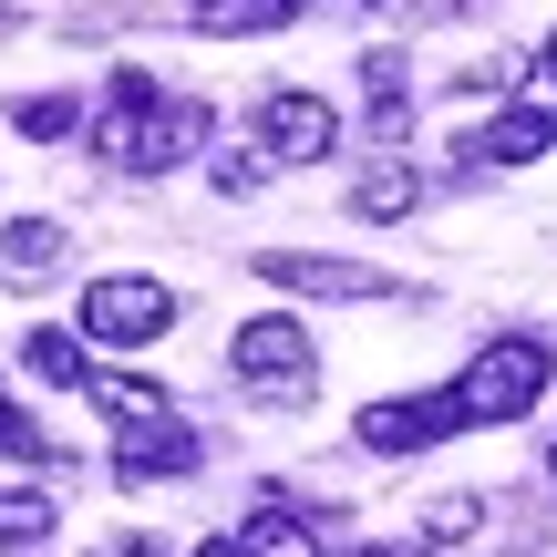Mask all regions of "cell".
<instances>
[{"instance_id": "8fae6325", "label": "cell", "mask_w": 557, "mask_h": 557, "mask_svg": "<svg viewBox=\"0 0 557 557\" xmlns=\"http://www.w3.org/2000/svg\"><path fill=\"white\" fill-rule=\"evenodd\" d=\"M361 94H372V145L413 135V62L403 52H361Z\"/></svg>"}, {"instance_id": "5b68a950", "label": "cell", "mask_w": 557, "mask_h": 557, "mask_svg": "<svg viewBox=\"0 0 557 557\" xmlns=\"http://www.w3.org/2000/svg\"><path fill=\"white\" fill-rule=\"evenodd\" d=\"M259 278H269V289H299V299H382V310L423 299L413 278H393L372 259H320V248H259Z\"/></svg>"}, {"instance_id": "ffe728a7", "label": "cell", "mask_w": 557, "mask_h": 557, "mask_svg": "<svg viewBox=\"0 0 557 557\" xmlns=\"http://www.w3.org/2000/svg\"><path fill=\"white\" fill-rule=\"evenodd\" d=\"M0 455H32V465H52V444L32 434V413H21L11 393H0Z\"/></svg>"}, {"instance_id": "30bf717a", "label": "cell", "mask_w": 557, "mask_h": 557, "mask_svg": "<svg viewBox=\"0 0 557 557\" xmlns=\"http://www.w3.org/2000/svg\"><path fill=\"white\" fill-rule=\"evenodd\" d=\"M62 259H73V227L62 218H11L0 227V278H11V289H41Z\"/></svg>"}, {"instance_id": "6da1fadb", "label": "cell", "mask_w": 557, "mask_h": 557, "mask_svg": "<svg viewBox=\"0 0 557 557\" xmlns=\"http://www.w3.org/2000/svg\"><path fill=\"white\" fill-rule=\"evenodd\" d=\"M94 145H103L114 176H165V165H186L207 145V103L197 94H165L145 62H114L103 114H94Z\"/></svg>"}, {"instance_id": "2e32d148", "label": "cell", "mask_w": 557, "mask_h": 557, "mask_svg": "<svg viewBox=\"0 0 557 557\" xmlns=\"http://www.w3.org/2000/svg\"><path fill=\"white\" fill-rule=\"evenodd\" d=\"M41 537H52V496H41V485H0V557L41 547Z\"/></svg>"}, {"instance_id": "7c38bea8", "label": "cell", "mask_w": 557, "mask_h": 557, "mask_svg": "<svg viewBox=\"0 0 557 557\" xmlns=\"http://www.w3.org/2000/svg\"><path fill=\"white\" fill-rule=\"evenodd\" d=\"M94 403L114 434H145V423H176V403H165V382H145V372H94Z\"/></svg>"}, {"instance_id": "d6986e66", "label": "cell", "mask_w": 557, "mask_h": 557, "mask_svg": "<svg viewBox=\"0 0 557 557\" xmlns=\"http://www.w3.org/2000/svg\"><path fill=\"white\" fill-rule=\"evenodd\" d=\"M269 176H278V165L259 156V145H227V156H218V186H227V197H259Z\"/></svg>"}, {"instance_id": "8992f818", "label": "cell", "mask_w": 557, "mask_h": 557, "mask_svg": "<svg viewBox=\"0 0 557 557\" xmlns=\"http://www.w3.org/2000/svg\"><path fill=\"white\" fill-rule=\"evenodd\" d=\"M351 434H361V455H423V444L465 434V403L455 393H382L351 413Z\"/></svg>"}, {"instance_id": "484cf974", "label": "cell", "mask_w": 557, "mask_h": 557, "mask_svg": "<svg viewBox=\"0 0 557 557\" xmlns=\"http://www.w3.org/2000/svg\"><path fill=\"white\" fill-rule=\"evenodd\" d=\"M547 485H557V444H547Z\"/></svg>"}, {"instance_id": "9c48e42d", "label": "cell", "mask_w": 557, "mask_h": 557, "mask_svg": "<svg viewBox=\"0 0 557 557\" xmlns=\"http://www.w3.org/2000/svg\"><path fill=\"white\" fill-rule=\"evenodd\" d=\"M547 145H557L547 103H506V114H485L475 135H465V165H537Z\"/></svg>"}, {"instance_id": "3957f363", "label": "cell", "mask_w": 557, "mask_h": 557, "mask_svg": "<svg viewBox=\"0 0 557 557\" xmlns=\"http://www.w3.org/2000/svg\"><path fill=\"white\" fill-rule=\"evenodd\" d=\"M227 372H238L269 413H299V403L320 393V351H310V331H299L289 310H248L238 341H227Z\"/></svg>"}, {"instance_id": "d4e9b609", "label": "cell", "mask_w": 557, "mask_h": 557, "mask_svg": "<svg viewBox=\"0 0 557 557\" xmlns=\"http://www.w3.org/2000/svg\"><path fill=\"white\" fill-rule=\"evenodd\" d=\"M11 21H21V11H0V41H11Z\"/></svg>"}, {"instance_id": "277c9868", "label": "cell", "mask_w": 557, "mask_h": 557, "mask_svg": "<svg viewBox=\"0 0 557 557\" xmlns=\"http://www.w3.org/2000/svg\"><path fill=\"white\" fill-rule=\"evenodd\" d=\"M176 320H186V299L165 289V278H145V269H114V278H94V289H83L73 331L94 341V351H145V341H165Z\"/></svg>"}, {"instance_id": "44dd1931", "label": "cell", "mask_w": 557, "mask_h": 557, "mask_svg": "<svg viewBox=\"0 0 557 557\" xmlns=\"http://www.w3.org/2000/svg\"><path fill=\"white\" fill-rule=\"evenodd\" d=\"M517 73H527L517 52H485V62H455V83H465V94H496V83H517Z\"/></svg>"}, {"instance_id": "9a60e30c", "label": "cell", "mask_w": 557, "mask_h": 557, "mask_svg": "<svg viewBox=\"0 0 557 557\" xmlns=\"http://www.w3.org/2000/svg\"><path fill=\"white\" fill-rule=\"evenodd\" d=\"M248 557H320V537H310V517H289L278 496H259L248 506V537H238Z\"/></svg>"}, {"instance_id": "ba28073f", "label": "cell", "mask_w": 557, "mask_h": 557, "mask_svg": "<svg viewBox=\"0 0 557 557\" xmlns=\"http://www.w3.org/2000/svg\"><path fill=\"white\" fill-rule=\"evenodd\" d=\"M207 444L186 423H145V434H114V485H186Z\"/></svg>"}, {"instance_id": "7a4b0ae2", "label": "cell", "mask_w": 557, "mask_h": 557, "mask_svg": "<svg viewBox=\"0 0 557 557\" xmlns=\"http://www.w3.org/2000/svg\"><path fill=\"white\" fill-rule=\"evenodd\" d=\"M547 331H496L475 361L455 372V403H465V423H527L547 403Z\"/></svg>"}, {"instance_id": "e0dca14e", "label": "cell", "mask_w": 557, "mask_h": 557, "mask_svg": "<svg viewBox=\"0 0 557 557\" xmlns=\"http://www.w3.org/2000/svg\"><path fill=\"white\" fill-rule=\"evenodd\" d=\"M11 124H21L32 145H62V135H83V94H21Z\"/></svg>"}, {"instance_id": "52a82bcc", "label": "cell", "mask_w": 557, "mask_h": 557, "mask_svg": "<svg viewBox=\"0 0 557 557\" xmlns=\"http://www.w3.org/2000/svg\"><path fill=\"white\" fill-rule=\"evenodd\" d=\"M248 124H259L269 165H320V156L341 145V114H331L320 94H299V83H269V94H259V114H248Z\"/></svg>"}, {"instance_id": "7402d4cb", "label": "cell", "mask_w": 557, "mask_h": 557, "mask_svg": "<svg viewBox=\"0 0 557 557\" xmlns=\"http://www.w3.org/2000/svg\"><path fill=\"white\" fill-rule=\"evenodd\" d=\"M197 557H248V547H238V537H207V547H197Z\"/></svg>"}, {"instance_id": "5bb4252c", "label": "cell", "mask_w": 557, "mask_h": 557, "mask_svg": "<svg viewBox=\"0 0 557 557\" xmlns=\"http://www.w3.org/2000/svg\"><path fill=\"white\" fill-rule=\"evenodd\" d=\"M413 207H423V176H413V165H403V156H382V165H361V176H351V218H413Z\"/></svg>"}, {"instance_id": "603a6c76", "label": "cell", "mask_w": 557, "mask_h": 557, "mask_svg": "<svg viewBox=\"0 0 557 557\" xmlns=\"http://www.w3.org/2000/svg\"><path fill=\"white\" fill-rule=\"evenodd\" d=\"M351 557H403V547H351Z\"/></svg>"}, {"instance_id": "ac0fdd59", "label": "cell", "mask_w": 557, "mask_h": 557, "mask_svg": "<svg viewBox=\"0 0 557 557\" xmlns=\"http://www.w3.org/2000/svg\"><path fill=\"white\" fill-rule=\"evenodd\" d=\"M485 527V496H434L423 506V547H465Z\"/></svg>"}, {"instance_id": "4fadbf2b", "label": "cell", "mask_w": 557, "mask_h": 557, "mask_svg": "<svg viewBox=\"0 0 557 557\" xmlns=\"http://www.w3.org/2000/svg\"><path fill=\"white\" fill-rule=\"evenodd\" d=\"M21 372L52 393H94V341L83 331H21Z\"/></svg>"}, {"instance_id": "cb8c5ba5", "label": "cell", "mask_w": 557, "mask_h": 557, "mask_svg": "<svg viewBox=\"0 0 557 557\" xmlns=\"http://www.w3.org/2000/svg\"><path fill=\"white\" fill-rule=\"evenodd\" d=\"M537 62H547V73H557V32H547V52H537Z\"/></svg>"}]
</instances>
